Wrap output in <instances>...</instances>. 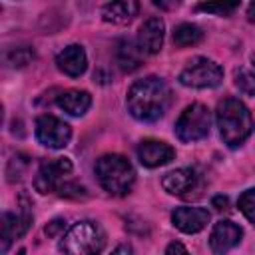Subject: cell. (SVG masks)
<instances>
[{
  "label": "cell",
  "instance_id": "obj_1",
  "mask_svg": "<svg viewBox=\"0 0 255 255\" xmlns=\"http://www.w3.org/2000/svg\"><path fill=\"white\" fill-rule=\"evenodd\" d=\"M128 110L139 122H155L159 120L171 106V90L169 86L155 76L141 78L131 84L128 90Z\"/></svg>",
  "mask_w": 255,
  "mask_h": 255
},
{
  "label": "cell",
  "instance_id": "obj_2",
  "mask_svg": "<svg viewBox=\"0 0 255 255\" xmlns=\"http://www.w3.org/2000/svg\"><path fill=\"white\" fill-rule=\"evenodd\" d=\"M215 120H217L219 135L223 143H227L229 147L241 145L253 131L251 112L237 98H225L223 102H219Z\"/></svg>",
  "mask_w": 255,
  "mask_h": 255
},
{
  "label": "cell",
  "instance_id": "obj_3",
  "mask_svg": "<svg viewBox=\"0 0 255 255\" xmlns=\"http://www.w3.org/2000/svg\"><path fill=\"white\" fill-rule=\"evenodd\" d=\"M96 175L100 185L112 195H126L135 183L133 165L120 153L102 155L96 161Z\"/></svg>",
  "mask_w": 255,
  "mask_h": 255
},
{
  "label": "cell",
  "instance_id": "obj_4",
  "mask_svg": "<svg viewBox=\"0 0 255 255\" xmlns=\"http://www.w3.org/2000/svg\"><path fill=\"white\" fill-rule=\"evenodd\" d=\"M106 247V233L96 221H78L68 229L60 243V251L72 255L100 253Z\"/></svg>",
  "mask_w": 255,
  "mask_h": 255
},
{
  "label": "cell",
  "instance_id": "obj_5",
  "mask_svg": "<svg viewBox=\"0 0 255 255\" xmlns=\"http://www.w3.org/2000/svg\"><path fill=\"white\" fill-rule=\"evenodd\" d=\"M209 128H211V116H209L207 106L191 104L177 118V122H175V135L181 141L191 143V141L203 139L209 133Z\"/></svg>",
  "mask_w": 255,
  "mask_h": 255
},
{
  "label": "cell",
  "instance_id": "obj_6",
  "mask_svg": "<svg viewBox=\"0 0 255 255\" xmlns=\"http://www.w3.org/2000/svg\"><path fill=\"white\" fill-rule=\"evenodd\" d=\"M223 80V70L217 62L209 60V58H193L187 62V66L179 72V84L187 86V88H215L219 86Z\"/></svg>",
  "mask_w": 255,
  "mask_h": 255
},
{
  "label": "cell",
  "instance_id": "obj_7",
  "mask_svg": "<svg viewBox=\"0 0 255 255\" xmlns=\"http://www.w3.org/2000/svg\"><path fill=\"white\" fill-rule=\"evenodd\" d=\"M72 171V161L68 157H50L44 159L36 171L34 177V187L38 193H52L56 191L62 183L64 177Z\"/></svg>",
  "mask_w": 255,
  "mask_h": 255
},
{
  "label": "cell",
  "instance_id": "obj_8",
  "mask_svg": "<svg viewBox=\"0 0 255 255\" xmlns=\"http://www.w3.org/2000/svg\"><path fill=\"white\" fill-rule=\"evenodd\" d=\"M72 128L56 116L44 114L36 120V139L52 149H62L70 143Z\"/></svg>",
  "mask_w": 255,
  "mask_h": 255
},
{
  "label": "cell",
  "instance_id": "obj_9",
  "mask_svg": "<svg viewBox=\"0 0 255 255\" xmlns=\"http://www.w3.org/2000/svg\"><path fill=\"white\" fill-rule=\"evenodd\" d=\"M243 237V229L229 221V219H221L213 225L211 235H209V247L213 253H225L229 249H233Z\"/></svg>",
  "mask_w": 255,
  "mask_h": 255
},
{
  "label": "cell",
  "instance_id": "obj_10",
  "mask_svg": "<svg viewBox=\"0 0 255 255\" xmlns=\"http://www.w3.org/2000/svg\"><path fill=\"white\" fill-rule=\"evenodd\" d=\"M175 157V149L159 139H143L137 145V159L145 167H159Z\"/></svg>",
  "mask_w": 255,
  "mask_h": 255
},
{
  "label": "cell",
  "instance_id": "obj_11",
  "mask_svg": "<svg viewBox=\"0 0 255 255\" xmlns=\"http://www.w3.org/2000/svg\"><path fill=\"white\" fill-rule=\"evenodd\" d=\"M163 36H165L163 20L157 16H151L141 24V28L137 32V46L145 54H157L163 46Z\"/></svg>",
  "mask_w": 255,
  "mask_h": 255
},
{
  "label": "cell",
  "instance_id": "obj_12",
  "mask_svg": "<svg viewBox=\"0 0 255 255\" xmlns=\"http://www.w3.org/2000/svg\"><path fill=\"white\" fill-rule=\"evenodd\" d=\"M171 221L183 233H199L209 223V211L203 207H177L171 213Z\"/></svg>",
  "mask_w": 255,
  "mask_h": 255
},
{
  "label": "cell",
  "instance_id": "obj_13",
  "mask_svg": "<svg viewBox=\"0 0 255 255\" xmlns=\"http://www.w3.org/2000/svg\"><path fill=\"white\" fill-rule=\"evenodd\" d=\"M32 225V215L28 209H22L20 213H4L2 215V253L8 251L10 243L18 237H22Z\"/></svg>",
  "mask_w": 255,
  "mask_h": 255
},
{
  "label": "cell",
  "instance_id": "obj_14",
  "mask_svg": "<svg viewBox=\"0 0 255 255\" xmlns=\"http://www.w3.org/2000/svg\"><path fill=\"white\" fill-rule=\"evenodd\" d=\"M56 66L60 72H64L70 78H78L86 72L88 68V58L86 52L80 44H70L66 46L58 56H56Z\"/></svg>",
  "mask_w": 255,
  "mask_h": 255
},
{
  "label": "cell",
  "instance_id": "obj_15",
  "mask_svg": "<svg viewBox=\"0 0 255 255\" xmlns=\"http://www.w3.org/2000/svg\"><path fill=\"white\" fill-rule=\"evenodd\" d=\"M137 12H139L137 0H110L102 10V18L110 24L126 26L137 16Z\"/></svg>",
  "mask_w": 255,
  "mask_h": 255
},
{
  "label": "cell",
  "instance_id": "obj_16",
  "mask_svg": "<svg viewBox=\"0 0 255 255\" xmlns=\"http://www.w3.org/2000/svg\"><path fill=\"white\" fill-rule=\"evenodd\" d=\"M197 183V175L193 169L189 167H181V169H173L169 173L163 175L161 185L167 193L171 195H187Z\"/></svg>",
  "mask_w": 255,
  "mask_h": 255
},
{
  "label": "cell",
  "instance_id": "obj_17",
  "mask_svg": "<svg viewBox=\"0 0 255 255\" xmlns=\"http://www.w3.org/2000/svg\"><path fill=\"white\" fill-rule=\"evenodd\" d=\"M56 102L70 116H84L92 106V96L86 90H66L58 96Z\"/></svg>",
  "mask_w": 255,
  "mask_h": 255
},
{
  "label": "cell",
  "instance_id": "obj_18",
  "mask_svg": "<svg viewBox=\"0 0 255 255\" xmlns=\"http://www.w3.org/2000/svg\"><path fill=\"white\" fill-rule=\"evenodd\" d=\"M116 62L124 72H133L141 64V48L135 46L131 40L122 38L116 44Z\"/></svg>",
  "mask_w": 255,
  "mask_h": 255
},
{
  "label": "cell",
  "instance_id": "obj_19",
  "mask_svg": "<svg viewBox=\"0 0 255 255\" xmlns=\"http://www.w3.org/2000/svg\"><path fill=\"white\" fill-rule=\"evenodd\" d=\"M203 40V32L199 26L195 24H179L173 30V44L177 48H187V46H195Z\"/></svg>",
  "mask_w": 255,
  "mask_h": 255
},
{
  "label": "cell",
  "instance_id": "obj_20",
  "mask_svg": "<svg viewBox=\"0 0 255 255\" xmlns=\"http://www.w3.org/2000/svg\"><path fill=\"white\" fill-rule=\"evenodd\" d=\"M239 4H241V0H205V2L197 4V10L215 14V16H229L239 8Z\"/></svg>",
  "mask_w": 255,
  "mask_h": 255
},
{
  "label": "cell",
  "instance_id": "obj_21",
  "mask_svg": "<svg viewBox=\"0 0 255 255\" xmlns=\"http://www.w3.org/2000/svg\"><path fill=\"white\" fill-rule=\"evenodd\" d=\"M34 58H36V54H34V48H30V46L12 48V50L6 52V56H4V60H6V64H8L10 68H24V66H28Z\"/></svg>",
  "mask_w": 255,
  "mask_h": 255
},
{
  "label": "cell",
  "instance_id": "obj_22",
  "mask_svg": "<svg viewBox=\"0 0 255 255\" xmlns=\"http://www.w3.org/2000/svg\"><path fill=\"white\" fill-rule=\"evenodd\" d=\"M239 209H241V213L255 225V187H251V189H245L241 195H239Z\"/></svg>",
  "mask_w": 255,
  "mask_h": 255
},
{
  "label": "cell",
  "instance_id": "obj_23",
  "mask_svg": "<svg viewBox=\"0 0 255 255\" xmlns=\"http://www.w3.org/2000/svg\"><path fill=\"white\" fill-rule=\"evenodd\" d=\"M235 86L239 92L247 96H255V74L249 70H237L235 72Z\"/></svg>",
  "mask_w": 255,
  "mask_h": 255
},
{
  "label": "cell",
  "instance_id": "obj_24",
  "mask_svg": "<svg viewBox=\"0 0 255 255\" xmlns=\"http://www.w3.org/2000/svg\"><path fill=\"white\" fill-rule=\"evenodd\" d=\"M26 167H28V157H24V155H14V157L10 159V163H8V169H6L8 179H10V181L20 179L22 173L26 171Z\"/></svg>",
  "mask_w": 255,
  "mask_h": 255
},
{
  "label": "cell",
  "instance_id": "obj_25",
  "mask_svg": "<svg viewBox=\"0 0 255 255\" xmlns=\"http://www.w3.org/2000/svg\"><path fill=\"white\" fill-rule=\"evenodd\" d=\"M58 191H60L62 197H74V199H80V197L86 195V189L78 183H62L58 187Z\"/></svg>",
  "mask_w": 255,
  "mask_h": 255
},
{
  "label": "cell",
  "instance_id": "obj_26",
  "mask_svg": "<svg viewBox=\"0 0 255 255\" xmlns=\"http://www.w3.org/2000/svg\"><path fill=\"white\" fill-rule=\"evenodd\" d=\"M64 227H66V221L64 219H52L48 225H46V235L48 237H58L62 231H64Z\"/></svg>",
  "mask_w": 255,
  "mask_h": 255
},
{
  "label": "cell",
  "instance_id": "obj_27",
  "mask_svg": "<svg viewBox=\"0 0 255 255\" xmlns=\"http://www.w3.org/2000/svg\"><path fill=\"white\" fill-rule=\"evenodd\" d=\"M153 6L161 8V10H175L177 6H181L183 0H151Z\"/></svg>",
  "mask_w": 255,
  "mask_h": 255
},
{
  "label": "cell",
  "instance_id": "obj_28",
  "mask_svg": "<svg viewBox=\"0 0 255 255\" xmlns=\"http://www.w3.org/2000/svg\"><path fill=\"white\" fill-rule=\"evenodd\" d=\"M227 205H229L227 197H223V195H217V197H213V207H215L217 211H225V209H229Z\"/></svg>",
  "mask_w": 255,
  "mask_h": 255
},
{
  "label": "cell",
  "instance_id": "obj_29",
  "mask_svg": "<svg viewBox=\"0 0 255 255\" xmlns=\"http://www.w3.org/2000/svg\"><path fill=\"white\" fill-rule=\"evenodd\" d=\"M175 251H179V253H187V247H183L181 243H169V245L165 247V253H175Z\"/></svg>",
  "mask_w": 255,
  "mask_h": 255
},
{
  "label": "cell",
  "instance_id": "obj_30",
  "mask_svg": "<svg viewBox=\"0 0 255 255\" xmlns=\"http://www.w3.org/2000/svg\"><path fill=\"white\" fill-rule=\"evenodd\" d=\"M247 20L255 24V0H251V4L247 6Z\"/></svg>",
  "mask_w": 255,
  "mask_h": 255
},
{
  "label": "cell",
  "instance_id": "obj_31",
  "mask_svg": "<svg viewBox=\"0 0 255 255\" xmlns=\"http://www.w3.org/2000/svg\"><path fill=\"white\" fill-rule=\"evenodd\" d=\"M114 251H116V253H120V251H124V253H129V251H131V247H129V245H122V247H116Z\"/></svg>",
  "mask_w": 255,
  "mask_h": 255
},
{
  "label": "cell",
  "instance_id": "obj_32",
  "mask_svg": "<svg viewBox=\"0 0 255 255\" xmlns=\"http://www.w3.org/2000/svg\"><path fill=\"white\" fill-rule=\"evenodd\" d=\"M251 62H253V66H255V54H253V56H251Z\"/></svg>",
  "mask_w": 255,
  "mask_h": 255
}]
</instances>
